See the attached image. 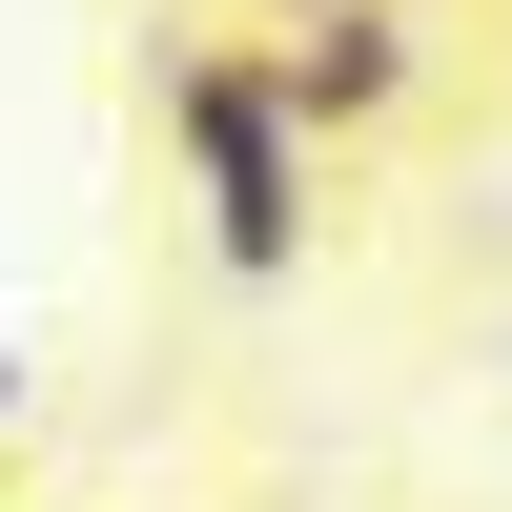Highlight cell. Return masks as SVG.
Masks as SVG:
<instances>
[{
  "label": "cell",
  "instance_id": "obj_1",
  "mask_svg": "<svg viewBox=\"0 0 512 512\" xmlns=\"http://www.w3.org/2000/svg\"><path fill=\"white\" fill-rule=\"evenodd\" d=\"M144 123H164V164H185L205 267H226V287H287V267H308L328 144L287 123V82H267V41H246V21H164V41H144Z\"/></svg>",
  "mask_w": 512,
  "mask_h": 512
},
{
  "label": "cell",
  "instance_id": "obj_2",
  "mask_svg": "<svg viewBox=\"0 0 512 512\" xmlns=\"http://www.w3.org/2000/svg\"><path fill=\"white\" fill-rule=\"evenodd\" d=\"M0 431H21V349H0Z\"/></svg>",
  "mask_w": 512,
  "mask_h": 512
}]
</instances>
